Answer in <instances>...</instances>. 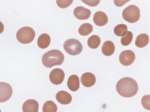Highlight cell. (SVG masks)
<instances>
[{
	"label": "cell",
	"instance_id": "obj_1",
	"mask_svg": "<svg viewBox=\"0 0 150 112\" xmlns=\"http://www.w3.org/2000/svg\"><path fill=\"white\" fill-rule=\"evenodd\" d=\"M116 89L120 95L124 98H131L136 95L139 90L137 82L130 77H124L119 80Z\"/></svg>",
	"mask_w": 150,
	"mask_h": 112
},
{
	"label": "cell",
	"instance_id": "obj_2",
	"mask_svg": "<svg viewBox=\"0 0 150 112\" xmlns=\"http://www.w3.org/2000/svg\"><path fill=\"white\" fill-rule=\"evenodd\" d=\"M65 59L63 54L60 50L53 49L45 53L42 58L43 64L47 68L62 64Z\"/></svg>",
	"mask_w": 150,
	"mask_h": 112
},
{
	"label": "cell",
	"instance_id": "obj_3",
	"mask_svg": "<svg viewBox=\"0 0 150 112\" xmlns=\"http://www.w3.org/2000/svg\"><path fill=\"white\" fill-rule=\"evenodd\" d=\"M35 36V32L33 28L24 27L17 31L16 38L19 42L26 44L32 42Z\"/></svg>",
	"mask_w": 150,
	"mask_h": 112
},
{
	"label": "cell",
	"instance_id": "obj_4",
	"mask_svg": "<svg viewBox=\"0 0 150 112\" xmlns=\"http://www.w3.org/2000/svg\"><path fill=\"white\" fill-rule=\"evenodd\" d=\"M122 17L125 20L131 23L138 21L140 17V11L139 8L136 5H129L122 12Z\"/></svg>",
	"mask_w": 150,
	"mask_h": 112
},
{
	"label": "cell",
	"instance_id": "obj_5",
	"mask_svg": "<svg viewBox=\"0 0 150 112\" xmlns=\"http://www.w3.org/2000/svg\"><path fill=\"white\" fill-rule=\"evenodd\" d=\"M64 48L68 54L74 56L80 54L83 48L82 44L78 40L71 38L64 42Z\"/></svg>",
	"mask_w": 150,
	"mask_h": 112
},
{
	"label": "cell",
	"instance_id": "obj_6",
	"mask_svg": "<svg viewBox=\"0 0 150 112\" xmlns=\"http://www.w3.org/2000/svg\"><path fill=\"white\" fill-rule=\"evenodd\" d=\"M136 59L135 53L131 50H126L122 52L119 57V60L122 65L125 66L132 64Z\"/></svg>",
	"mask_w": 150,
	"mask_h": 112
},
{
	"label": "cell",
	"instance_id": "obj_7",
	"mask_svg": "<svg viewBox=\"0 0 150 112\" xmlns=\"http://www.w3.org/2000/svg\"><path fill=\"white\" fill-rule=\"evenodd\" d=\"M65 76L64 71L57 68L52 71L49 75V78L52 83L55 85H59L63 82Z\"/></svg>",
	"mask_w": 150,
	"mask_h": 112
},
{
	"label": "cell",
	"instance_id": "obj_8",
	"mask_svg": "<svg viewBox=\"0 0 150 112\" xmlns=\"http://www.w3.org/2000/svg\"><path fill=\"white\" fill-rule=\"evenodd\" d=\"M1 96L0 102H4L7 101L11 98L13 94V89L9 84L1 82Z\"/></svg>",
	"mask_w": 150,
	"mask_h": 112
},
{
	"label": "cell",
	"instance_id": "obj_9",
	"mask_svg": "<svg viewBox=\"0 0 150 112\" xmlns=\"http://www.w3.org/2000/svg\"><path fill=\"white\" fill-rule=\"evenodd\" d=\"M73 14L74 16L78 19L86 20L89 18L91 12L89 9L79 6L75 8Z\"/></svg>",
	"mask_w": 150,
	"mask_h": 112
},
{
	"label": "cell",
	"instance_id": "obj_10",
	"mask_svg": "<svg viewBox=\"0 0 150 112\" xmlns=\"http://www.w3.org/2000/svg\"><path fill=\"white\" fill-rule=\"evenodd\" d=\"M39 104L35 100H28L24 103L22 106L23 112H38Z\"/></svg>",
	"mask_w": 150,
	"mask_h": 112
},
{
	"label": "cell",
	"instance_id": "obj_11",
	"mask_svg": "<svg viewBox=\"0 0 150 112\" xmlns=\"http://www.w3.org/2000/svg\"><path fill=\"white\" fill-rule=\"evenodd\" d=\"M96 77L94 75L89 72L84 73L81 77V82L86 87L90 88L96 83Z\"/></svg>",
	"mask_w": 150,
	"mask_h": 112
},
{
	"label": "cell",
	"instance_id": "obj_12",
	"mask_svg": "<svg viewBox=\"0 0 150 112\" xmlns=\"http://www.w3.org/2000/svg\"><path fill=\"white\" fill-rule=\"evenodd\" d=\"M94 22L99 26H103L106 24L108 21V18L106 14L104 12H96L93 17Z\"/></svg>",
	"mask_w": 150,
	"mask_h": 112
},
{
	"label": "cell",
	"instance_id": "obj_13",
	"mask_svg": "<svg viewBox=\"0 0 150 112\" xmlns=\"http://www.w3.org/2000/svg\"><path fill=\"white\" fill-rule=\"evenodd\" d=\"M57 101L63 105L70 104L72 100V97L69 93L64 90L58 92L56 96Z\"/></svg>",
	"mask_w": 150,
	"mask_h": 112
},
{
	"label": "cell",
	"instance_id": "obj_14",
	"mask_svg": "<svg viewBox=\"0 0 150 112\" xmlns=\"http://www.w3.org/2000/svg\"><path fill=\"white\" fill-rule=\"evenodd\" d=\"M79 78L76 75H72L69 77L68 80L67 86L69 90L76 92L80 88Z\"/></svg>",
	"mask_w": 150,
	"mask_h": 112
},
{
	"label": "cell",
	"instance_id": "obj_15",
	"mask_svg": "<svg viewBox=\"0 0 150 112\" xmlns=\"http://www.w3.org/2000/svg\"><path fill=\"white\" fill-rule=\"evenodd\" d=\"M50 37L49 34L43 33L39 37L37 41V44L40 48H46L50 45Z\"/></svg>",
	"mask_w": 150,
	"mask_h": 112
},
{
	"label": "cell",
	"instance_id": "obj_16",
	"mask_svg": "<svg viewBox=\"0 0 150 112\" xmlns=\"http://www.w3.org/2000/svg\"><path fill=\"white\" fill-rule=\"evenodd\" d=\"M102 52L103 54L106 56L112 55L115 51L114 44L112 41H106L102 46Z\"/></svg>",
	"mask_w": 150,
	"mask_h": 112
},
{
	"label": "cell",
	"instance_id": "obj_17",
	"mask_svg": "<svg viewBox=\"0 0 150 112\" xmlns=\"http://www.w3.org/2000/svg\"><path fill=\"white\" fill-rule=\"evenodd\" d=\"M149 41V37L148 34L143 33L137 37L135 45L137 47L143 48L148 45Z\"/></svg>",
	"mask_w": 150,
	"mask_h": 112
},
{
	"label": "cell",
	"instance_id": "obj_18",
	"mask_svg": "<svg viewBox=\"0 0 150 112\" xmlns=\"http://www.w3.org/2000/svg\"><path fill=\"white\" fill-rule=\"evenodd\" d=\"M93 30V26L91 24L84 23L79 28V33L81 36H86L91 33Z\"/></svg>",
	"mask_w": 150,
	"mask_h": 112
},
{
	"label": "cell",
	"instance_id": "obj_19",
	"mask_svg": "<svg viewBox=\"0 0 150 112\" xmlns=\"http://www.w3.org/2000/svg\"><path fill=\"white\" fill-rule=\"evenodd\" d=\"M101 43V39L97 35H92L88 38V45L91 48L96 49L100 46Z\"/></svg>",
	"mask_w": 150,
	"mask_h": 112
},
{
	"label": "cell",
	"instance_id": "obj_20",
	"mask_svg": "<svg viewBox=\"0 0 150 112\" xmlns=\"http://www.w3.org/2000/svg\"><path fill=\"white\" fill-rule=\"evenodd\" d=\"M128 27L124 24H120L115 27L114 29L115 34L118 36H124L128 32Z\"/></svg>",
	"mask_w": 150,
	"mask_h": 112
},
{
	"label": "cell",
	"instance_id": "obj_21",
	"mask_svg": "<svg viewBox=\"0 0 150 112\" xmlns=\"http://www.w3.org/2000/svg\"><path fill=\"white\" fill-rule=\"evenodd\" d=\"M57 105L51 101H47L43 106V112H57Z\"/></svg>",
	"mask_w": 150,
	"mask_h": 112
},
{
	"label": "cell",
	"instance_id": "obj_22",
	"mask_svg": "<svg viewBox=\"0 0 150 112\" xmlns=\"http://www.w3.org/2000/svg\"><path fill=\"white\" fill-rule=\"evenodd\" d=\"M133 37V36L132 33L131 32L128 31L127 34L121 38L122 44L125 46L129 45L132 42Z\"/></svg>",
	"mask_w": 150,
	"mask_h": 112
},
{
	"label": "cell",
	"instance_id": "obj_23",
	"mask_svg": "<svg viewBox=\"0 0 150 112\" xmlns=\"http://www.w3.org/2000/svg\"><path fill=\"white\" fill-rule=\"evenodd\" d=\"M142 104L144 108L147 110L150 111V95H146L143 96L141 101Z\"/></svg>",
	"mask_w": 150,
	"mask_h": 112
},
{
	"label": "cell",
	"instance_id": "obj_24",
	"mask_svg": "<svg viewBox=\"0 0 150 112\" xmlns=\"http://www.w3.org/2000/svg\"><path fill=\"white\" fill-rule=\"evenodd\" d=\"M73 2V1H61V0H57L56 1V3L57 6L61 8H65L70 6Z\"/></svg>",
	"mask_w": 150,
	"mask_h": 112
},
{
	"label": "cell",
	"instance_id": "obj_25",
	"mask_svg": "<svg viewBox=\"0 0 150 112\" xmlns=\"http://www.w3.org/2000/svg\"><path fill=\"white\" fill-rule=\"evenodd\" d=\"M86 5L91 6H95L98 5L100 1H82Z\"/></svg>",
	"mask_w": 150,
	"mask_h": 112
},
{
	"label": "cell",
	"instance_id": "obj_26",
	"mask_svg": "<svg viewBox=\"0 0 150 112\" xmlns=\"http://www.w3.org/2000/svg\"><path fill=\"white\" fill-rule=\"evenodd\" d=\"M116 2H118V4H116V6H123V5H124L126 3L128 2V1H123V2H119V1H115Z\"/></svg>",
	"mask_w": 150,
	"mask_h": 112
}]
</instances>
